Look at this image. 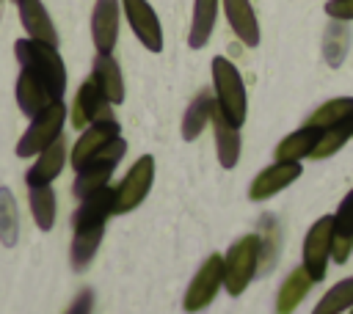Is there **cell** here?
<instances>
[{
  "label": "cell",
  "instance_id": "cell-34",
  "mask_svg": "<svg viewBox=\"0 0 353 314\" xmlns=\"http://www.w3.org/2000/svg\"><path fill=\"white\" fill-rule=\"evenodd\" d=\"M350 314H353V311H350Z\"/></svg>",
  "mask_w": 353,
  "mask_h": 314
},
{
  "label": "cell",
  "instance_id": "cell-21",
  "mask_svg": "<svg viewBox=\"0 0 353 314\" xmlns=\"http://www.w3.org/2000/svg\"><path fill=\"white\" fill-rule=\"evenodd\" d=\"M105 237V223L97 226H74V237H72V251H69V262L74 270H85L91 264V259L97 256V248Z\"/></svg>",
  "mask_w": 353,
  "mask_h": 314
},
{
  "label": "cell",
  "instance_id": "cell-33",
  "mask_svg": "<svg viewBox=\"0 0 353 314\" xmlns=\"http://www.w3.org/2000/svg\"><path fill=\"white\" fill-rule=\"evenodd\" d=\"M91 311H94V292L91 289H80L63 314H91Z\"/></svg>",
  "mask_w": 353,
  "mask_h": 314
},
{
  "label": "cell",
  "instance_id": "cell-16",
  "mask_svg": "<svg viewBox=\"0 0 353 314\" xmlns=\"http://www.w3.org/2000/svg\"><path fill=\"white\" fill-rule=\"evenodd\" d=\"M63 163H66V140H63V135H61V138H55L44 151L36 154L33 168L25 174L28 187H33V185H50V182L63 171Z\"/></svg>",
  "mask_w": 353,
  "mask_h": 314
},
{
  "label": "cell",
  "instance_id": "cell-28",
  "mask_svg": "<svg viewBox=\"0 0 353 314\" xmlns=\"http://www.w3.org/2000/svg\"><path fill=\"white\" fill-rule=\"evenodd\" d=\"M353 138V118L336 124V127H328V129H320V138L309 154V160H325L331 154H336L347 140Z\"/></svg>",
  "mask_w": 353,
  "mask_h": 314
},
{
  "label": "cell",
  "instance_id": "cell-14",
  "mask_svg": "<svg viewBox=\"0 0 353 314\" xmlns=\"http://www.w3.org/2000/svg\"><path fill=\"white\" fill-rule=\"evenodd\" d=\"M91 39L97 52L110 55L119 39V0H97L91 14Z\"/></svg>",
  "mask_w": 353,
  "mask_h": 314
},
{
  "label": "cell",
  "instance_id": "cell-20",
  "mask_svg": "<svg viewBox=\"0 0 353 314\" xmlns=\"http://www.w3.org/2000/svg\"><path fill=\"white\" fill-rule=\"evenodd\" d=\"M91 80L99 85V91L108 96L110 105H121L124 102V77H121V69H119L113 55L97 52L94 66H91Z\"/></svg>",
  "mask_w": 353,
  "mask_h": 314
},
{
  "label": "cell",
  "instance_id": "cell-25",
  "mask_svg": "<svg viewBox=\"0 0 353 314\" xmlns=\"http://www.w3.org/2000/svg\"><path fill=\"white\" fill-rule=\"evenodd\" d=\"M353 118V96H334L328 102H323L309 118L303 127H312V129H328V127H336L342 121Z\"/></svg>",
  "mask_w": 353,
  "mask_h": 314
},
{
  "label": "cell",
  "instance_id": "cell-6",
  "mask_svg": "<svg viewBox=\"0 0 353 314\" xmlns=\"http://www.w3.org/2000/svg\"><path fill=\"white\" fill-rule=\"evenodd\" d=\"M221 286H223V256L221 253H210L201 262V267L196 270V275L190 278V284L185 289L182 308L188 314L204 311L215 300V295L221 292Z\"/></svg>",
  "mask_w": 353,
  "mask_h": 314
},
{
  "label": "cell",
  "instance_id": "cell-31",
  "mask_svg": "<svg viewBox=\"0 0 353 314\" xmlns=\"http://www.w3.org/2000/svg\"><path fill=\"white\" fill-rule=\"evenodd\" d=\"M347 47H350V33H347L345 22H336V19H334V22L328 25L325 36H323V55H325V63L336 69V66L345 61Z\"/></svg>",
  "mask_w": 353,
  "mask_h": 314
},
{
  "label": "cell",
  "instance_id": "cell-13",
  "mask_svg": "<svg viewBox=\"0 0 353 314\" xmlns=\"http://www.w3.org/2000/svg\"><path fill=\"white\" fill-rule=\"evenodd\" d=\"M121 135V127H119V121L113 118V121H97V124H88L85 129H83V135L74 140V146H72V165H74V171L77 168H83L97 151H102L113 138H119Z\"/></svg>",
  "mask_w": 353,
  "mask_h": 314
},
{
  "label": "cell",
  "instance_id": "cell-4",
  "mask_svg": "<svg viewBox=\"0 0 353 314\" xmlns=\"http://www.w3.org/2000/svg\"><path fill=\"white\" fill-rule=\"evenodd\" d=\"M124 151H127V143H124V138L119 135V138H113L102 151H97L83 168H77L74 187H72L74 196H77V198H85V196H91V193L108 187V179H110V174L116 171V165H119V160L124 157Z\"/></svg>",
  "mask_w": 353,
  "mask_h": 314
},
{
  "label": "cell",
  "instance_id": "cell-2",
  "mask_svg": "<svg viewBox=\"0 0 353 314\" xmlns=\"http://www.w3.org/2000/svg\"><path fill=\"white\" fill-rule=\"evenodd\" d=\"M14 55H17L22 69H30L41 80H47V85L52 88V94L58 99L63 96V91H66V66L58 55V47L36 41V39H19L14 44Z\"/></svg>",
  "mask_w": 353,
  "mask_h": 314
},
{
  "label": "cell",
  "instance_id": "cell-9",
  "mask_svg": "<svg viewBox=\"0 0 353 314\" xmlns=\"http://www.w3.org/2000/svg\"><path fill=\"white\" fill-rule=\"evenodd\" d=\"M97 121H113V105L99 91V85L88 77L77 88V94H74V102H72V124L77 129H85L88 124H97Z\"/></svg>",
  "mask_w": 353,
  "mask_h": 314
},
{
  "label": "cell",
  "instance_id": "cell-22",
  "mask_svg": "<svg viewBox=\"0 0 353 314\" xmlns=\"http://www.w3.org/2000/svg\"><path fill=\"white\" fill-rule=\"evenodd\" d=\"M312 286H314L312 275H309L303 267H295V270L284 278V284H281V289H279V295H276V314H292V311L301 306V300L309 295Z\"/></svg>",
  "mask_w": 353,
  "mask_h": 314
},
{
  "label": "cell",
  "instance_id": "cell-17",
  "mask_svg": "<svg viewBox=\"0 0 353 314\" xmlns=\"http://www.w3.org/2000/svg\"><path fill=\"white\" fill-rule=\"evenodd\" d=\"M17 3H19V19H22L28 39L58 47V33H55V25H52L44 3L41 0H17Z\"/></svg>",
  "mask_w": 353,
  "mask_h": 314
},
{
  "label": "cell",
  "instance_id": "cell-11",
  "mask_svg": "<svg viewBox=\"0 0 353 314\" xmlns=\"http://www.w3.org/2000/svg\"><path fill=\"white\" fill-rule=\"evenodd\" d=\"M121 8L127 14V22H130L135 39L149 52H160L163 50V28H160L154 8L146 0H121Z\"/></svg>",
  "mask_w": 353,
  "mask_h": 314
},
{
  "label": "cell",
  "instance_id": "cell-18",
  "mask_svg": "<svg viewBox=\"0 0 353 314\" xmlns=\"http://www.w3.org/2000/svg\"><path fill=\"white\" fill-rule=\"evenodd\" d=\"M353 253V190L342 198L339 209L334 212V242H331V259L336 264H345Z\"/></svg>",
  "mask_w": 353,
  "mask_h": 314
},
{
  "label": "cell",
  "instance_id": "cell-12",
  "mask_svg": "<svg viewBox=\"0 0 353 314\" xmlns=\"http://www.w3.org/2000/svg\"><path fill=\"white\" fill-rule=\"evenodd\" d=\"M52 102H61L52 88L47 85V80H41L36 72L30 69H22L19 77H17V105L25 116H39L41 110H47Z\"/></svg>",
  "mask_w": 353,
  "mask_h": 314
},
{
  "label": "cell",
  "instance_id": "cell-19",
  "mask_svg": "<svg viewBox=\"0 0 353 314\" xmlns=\"http://www.w3.org/2000/svg\"><path fill=\"white\" fill-rule=\"evenodd\" d=\"M223 11H226V19H229V28L234 30V36L245 47H256L259 44V22H256L251 0H223Z\"/></svg>",
  "mask_w": 353,
  "mask_h": 314
},
{
  "label": "cell",
  "instance_id": "cell-24",
  "mask_svg": "<svg viewBox=\"0 0 353 314\" xmlns=\"http://www.w3.org/2000/svg\"><path fill=\"white\" fill-rule=\"evenodd\" d=\"M215 17H218V0H193V19H190V33H188V44L193 50H201L210 41Z\"/></svg>",
  "mask_w": 353,
  "mask_h": 314
},
{
  "label": "cell",
  "instance_id": "cell-26",
  "mask_svg": "<svg viewBox=\"0 0 353 314\" xmlns=\"http://www.w3.org/2000/svg\"><path fill=\"white\" fill-rule=\"evenodd\" d=\"M317 138H320V129H312V127H301V129L290 132L287 138L279 140V146H276V160H298V163H301L303 157L312 154Z\"/></svg>",
  "mask_w": 353,
  "mask_h": 314
},
{
  "label": "cell",
  "instance_id": "cell-29",
  "mask_svg": "<svg viewBox=\"0 0 353 314\" xmlns=\"http://www.w3.org/2000/svg\"><path fill=\"white\" fill-rule=\"evenodd\" d=\"M19 240V209L17 198L8 187H0V242L6 248H14Z\"/></svg>",
  "mask_w": 353,
  "mask_h": 314
},
{
  "label": "cell",
  "instance_id": "cell-27",
  "mask_svg": "<svg viewBox=\"0 0 353 314\" xmlns=\"http://www.w3.org/2000/svg\"><path fill=\"white\" fill-rule=\"evenodd\" d=\"M30 196V215L41 231H50L55 223V193L50 185H33L28 187Z\"/></svg>",
  "mask_w": 353,
  "mask_h": 314
},
{
  "label": "cell",
  "instance_id": "cell-32",
  "mask_svg": "<svg viewBox=\"0 0 353 314\" xmlns=\"http://www.w3.org/2000/svg\"><path fill=\"white\" fill-rule=\"evenodd\" d=\"M325 14L336 22H353V0H328Z\"/></svg>",
  "mask_w": 353,
  "mask_h": 314
},
{
  "label": "cell",
  "instance_id": "cell-8",
  "mask_svg": "<svg viewBox=\"0 0 353 314\" xmlns=\"http://www.w3.org/2000/svg\"><path fill=\"white\" fill-rule=\"evenodd\" d=\"M331 242H334V215H323L309 226L303 237V248H301V256H303L301 267L312 275L314 284L325 278L328 259H331Z\"/></svg>",
  "mask_w": 353,
  "mask_h": 314
},
{
  "label": "cell",
  "instance_id": "cell-5",
  "mask_svg": "<svg viewBox=\"0 0 353 314\" xmlns=\"http://www.w3.org/2000/svg\"><path fill=\"white\" fill-rule=\"evenodd\" d=\"M66 121V107L63 102H52L47 110H41L39 116L30 118V127L22 132V138L17 140V154L19 157H33L39 151H44L55 138H61Z\"/></svg>",
  "mask_w": 353,
  "mask_h": 314
},
{
  "label": "cell",
  "instance_id": "cell-3",
  "mask_svg": "<svg viewBox=\"0 0 353 314\" xmlns=\"http://www.w3.org/2000/svg\"><path fill=\"white\" fill-rule=\"evenodd\" d=\"M259 234H245L232 242V248L223 253V289L237 297L248 289L259 270Z\"/></svg>",
  "mask_w": 353,
  "mask_h": 314
},
{
  "label": "cell",
  "instance_id": "cell-10",
  "mask_svg": "<svg viewBox=\"0 0 353 314\" xmlns=\"http://www.w3.org/2000/svg\"><path fill=\"white\" fill-rule=\"evenodd\" d=\"M301 163L298 160H276L273 165H268L265 171H259L248 187V198L251 201H268L276 193H281L284 187H290L298 176H301Z\"/></svg>",
  "mask_w": 353,
  "mask_h": 314
},
{
  "label": "cell",
  "instance_id": "cell-15",
  "mask_svg": "<svg viewBox=\"0 0 353 314\" xmlns=\"http://www.w3.org/2000/svg\"><path fill=\"white\" fill-rule=\"evenodd\" d=\"M212 132H215V154H218V163H221V168H226V171H232L234 165H237V160H240V127H234L223 113H221V107L215 105V110H212Z\"/></svg>",
  "mask_w": 353,
  "mask_h": 314
},
{
  "label": "cell",
  "instance_id": "cell-30",
  "mask_svg": "<svg viewBox=\"0 0 353 314\" xmlns=\"http://www.w3.org/2000/svg\"><path fill=\"white\" fill-rule=\"evenodd\" d=\"M345 308H353V275L336 281L314 306L312 314H342Z\"/></svg>",
  "mask_w": 353,
  "mask_h": 314
},
{
  "label": "cell",
  "instance_id": "cell-7",
  "mask_svg": "<svg viewBox=\"0 0 353 314\" xmlns=\"http://www.w3.org/2000/svg\"><path fill=\"white\" fill-rule=\"evenodd\" d=\"M154 182V157L152 154H141L132 168L124 174V179L116 185V198H113V215H124L132 212L152 190Z\"/></svg>",
  "mask_w": 353,
  "mask_h": 314
},
{
  "label": "cell",
  "instance_id": "cell-23",
  "mask_svg": "<svg viewBox=\"0 0 353 314\" xmlns=\"http://www.w3.org/2000/svg\"><path fill=\"white\" fill-rule=\"evenodd\" d=\"M212 110H215V96L201 91L199 96H193V102L188 105L185 116H182V138L185 140H196L207 124L212 121Z\"/></svg>",
  "mask_w": 353,
  "mask_h": 314
},
{
  "label": "cell",
  "instance_id": "cell-1",
  "mask_svg": "<svg viewBox=\"0 0 353 314\" xmlns=\"http://www.w3.org/2000/svg\"><path fill=\"white\" fill-rule=\"evenodd\" d=\"M212 96H215V105L221 107V113L234 127H243L245 113H248L245 85H243V77H240L237 66L223 55L212 58Z\"/></svg>",
  "mask_w": 353,
  "mask_h": 314
}]
</instances>
